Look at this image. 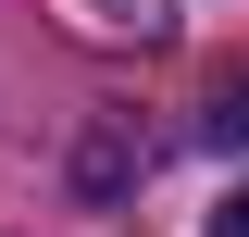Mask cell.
I'll return each mask as SVG.
<instances>
[{
    "mask_svg": "<svg viewBox=\"0 0 249 237\" xmlns=\"http://www.w3.org/2000/svg\"><path fill=\"white\" fill-rule=\"evenodd\" d=\"M124 175H137V150H124V125H100V138L75 150V187H88V200H112Z\"/></svg>",
    "mask_w": 249,
    "mask_h": 237,
    "instance_id": "obj_1",
    "label": "cell"
},
{
    "mask_svg": "<svg viewBox=\"0 0 249 237\" xmlns=\"http://www.w3.org/2000/svg\"><path fill=\"white\" fill-rule=\"evenodd\" d=\"M212 150H249V75H224V100H212Z\"/></svg>",
    "mask_w": 249,
    "mask_h": 237,
    "instance_id": "obj_2",
    "label": "cell"
},
{
    "mask_svg": "<svg viewBox=\"0 0 249 237\" xmlns=\"http://www.w3.org/2000/svg\"><path fill=\"white\" fill-rule=\"evenodd\" d=\"M100 25H112V38H162L175 13H162V0H100Z\"/></svg>",
    "mask_w": 249,
    "mask_h": 237,
    "instance_id": "obj_3",
    "label": "cell"
},
{
    "mask_svg": "<svg viewBox=\"0 0 249 237\" xmlns=\"http://www.w3.org/2000/svg\"><path fill=\"white\" fill-rule=\"evenodd\" d=\"M212 237H249V187H237V200H224V212H212Z\"/></svg>",
    "mask_w": 249,
    "mask_h": 237,
    "instance_id": "obj_4",
    "label": "cell"
}]
</instances>
